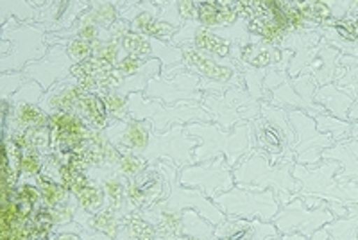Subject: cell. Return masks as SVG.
<instances>
[{"instance_id": "52a82bcc", "label": "cell", "mask_w": 358, "mask_h": 240, "mask_svg": "<svg viewBox=\"0 0 358 240\" xmlns=\"http://www.w3.org/2000/svg\"><path fill=\"white\" fill-rule=\"evenodd\" d=\"M215 204L226 217H241V219H258L264 223H273L280 212V201L274 190H249L244 187H233L231 190L217 196Z\"/></svg>"}, {"instance_id": "60d3db41", "label": "cell", "mask_w": 358, "mask_h": 240, "mask_svg": "<svg viewBox=\"0 0 358 240\" xmlns=\"http://www.w3.org/2000/svg\"><path fill=\"white\" fill-rule=\"evenodd\" d=\"M147 66V62L138 59L134 56H122V59L115 65V79H126V78H134L138 76L140 72H143Z\"/></svg>"}, {"instance_id": "3957f363", "label": "cell", "mask_w": 358, "mask_h": 240, "mask_svg": "<svg viewBox=\"0 0 358 240\" xmlns=\"http://www.w3.org/2000/svg\"><path fill=\"white\" fill-rule=\"evenodd\" d=\"M255 149L264 153L273 163H296L294 143L296 131L290 124L289 111L273 106L271 102H260V117L251 122Z\"/></svg>"}, {"instance_id": "74e56055", "label": "cell", "mask_w": 358, "mask_h": 240, "mask_svg": "<svg viewBox=\"0 0 358 240\" xmlns=\"http://www.w3.org/2000/svg\"><path fill=\"white\" fill-rule=\"evenodd\" d=\"M297 9L301 11L303 18L308 22L310 25L315 24H326L331 17V9L328 2L322 0H306V2H296Z\"/></svg>"}, {"instance_id": "f1b7e54d", "label": "cell", "mask_w": 358, "mask_h": 240, "mask_svg": "<svg viewBox=\"0 0 358 240\" xmlns=\"http://www.w3.org/2000/svg\"><path fill=\"white\" fill-rule=\"evenodd\" d=\"M262 8H264V6H262ZM245 27H248V33L251 34V36L258 38V40L264 41V43L273 45V47H281V45L285 43L287 36H289L265 9L260 15H257V17L245 20Z\"/></svg>"}, {"instance_id": "603a6c76", "label": "cell", "mask_w": 358, "mask_h": 240, "mask_svg": "<svg viewBox=\"0 0 358 240\" xmlns=\"http://www.w3.org/2000/svg\"><path fill=\"white\" fill-rule=\"evenodd\" d=\"M9 104V102H8ZM8 118H2V127L4 133H13V131H29V129H43L49 127V113L33 102H20L15 106H9Z\"/></svg>"}, {"instance_id": "44dd1931", "label": "cell", "mask_w": 358, "mask_h": 240, "mask_svg": "<svg viewBox=\"0 0 358 240\" xmlns=\"http://www.w3.org/2000/svg\"><path fill=\"white\" fill-rule=\"evenodd\" d=\"M129 27L134 33L162 41H172V38L179 31V27L162 18L158 4H152V2L142 4V9L134 13L133 18L129 20Z\"/></svg>"}, {"instance_id": "bcb514c9", "label": "cell", "mask_w": 358, "mask_h": 240, "mask_svg": "<svg viewBox=\"0 0 358 240\" xmlns=\"http://www.w3.org/2000/svg\"><path fill=\"white\" fill-rule=\"evenodd\" d=\"M52 240H81V237L73 232H62V233H57Z\"/></svg>"}, {"instance_id": "7c38bea8", "label": "cell", "mask_w": 358, "mask_h": 240, "mask_svg": "<svg viewBox=\"0 0 358 240\" xmlns=\"http://www.w3.org/2000/svg\"><path fill=\"white\" fill-rule=\"evenodd\" d=\"M290 124L296 131L294 143V160L305 167H315L322 162V155L334 146L330 133H321L317 129L315 118L305 111H289Z\"/></svg>"}, {"instance_id": "cb8c5ba5", "label": "cell", "mask_w": 358, "mask_h": 240, "mask_svg": "<svg viewBox=\"0 0 358 240\" xmlns=\"http://www.w3.org/2000/svg\"><path fill=\"white\" fill-rule=\"evenodd\" d=\"M85 92L86 90L76 79H66V81L52 86L49 92H45L40 106L49 115L54 111H73L76 113Z\"/></svg>"}, {"instance_id": "ba28073f", "label": "cell", "mask_w": 358, "mask_h": 240, "mask_svg": "<svg viewBox=\"0 0 358 240\" xmlns=\"http://www.w3.org/2000/svg\"><path fill=\"white\" fill-rule=\"evenodd\" d=\"M2 33L13 34V40L2 38V41L13 47V52L0 57L2 73L25 70V66L34 62H40L49 52V49H47L49 34H45L36 25H24L15 22L13 27H9V24L2 25Z\"/></svg>"}, {"instance_id": "7402d4cb", "label": "cell", "mask_w": 358, "mask_h": 240, "mask_svg": "<svg viewBox=\"0 0 358 240\" xmlns=\"http://www.w3.org/2000/svg\"><path fill=\"white\" fill-rule=\"evenodd\" d=\"M88 176L102 188L108 208H113L117 212L129 213V210H127V179H124L111 167L90 169Z\"/></svg>"}, {"instance_id": "c3c4849f", "label": "cell", "mask_w": 358, "mask_h": 240, "mask_svg": "<svg viewBox=\"0 0 358 240\" xmlns=\"http://www.w3.org/2000/svg\"><path fill=\"white\" fill-rule=\"evenodd\" d=\"M267 240H283V237H271V239Z\"/></svg>"}, {"instance_id": "4dcf8cb0", "label": "cell", "mask_w": 358, "mask_h": 240, "mask_svg": "<svg viewBox=\"0 0 358 240\" xmlns=\"http://www.w3.org/2000/svg\"><path fill=\"white\" fill-rule=\"evenodd\" d=\"M158 232L138 212H129L120 220V230L115 240H156Z\"/></svg>"}, {"instance_id": "d4e9b609", "label": "cell", "mask_w": 358, "mask_h": 240, "mask_svg": "<svg viewBox=\"0 0 358 240\" xmlns=\"http://www.w3.org/2000/svg\"><path fill=\"white\" fill-rule=\"evenodd\" d=\"M197 6V24L212 31L233 27L241 20L236 13L235 2L215 0V2H196Z\"/></svg>"}, {"instance_id": "83f0119b", "label": "cell", "mask_w": 358, "mask_h": 240, "mask_svg": "<svg viewBox=\"0 0 358 240\" xmlns=\"http://www.w3.org/2000/svg\"><path fill=\"white\" fill-rule=\"evenodd\" d=\"M76 113L88 124L90 129L104 131L111 124V117L108 113L106 102L99 94L94 92H85L79 101V106Z\"/></svg>"}, {"instance_id": "d6986e66", "label": "cell", "mask_w": 358, "mask_h": 240, "mask_svg": "<svg viewBox=\"0 0 358 240\" xmlns=\"http://www.w3.org/2000/svg\"><path fill=\"white\" fill-rule=\"evenodd\" d=\"M104 133L118 149L136 153L140 156L145 155L152 139L151 124L145 120H136V118H129L126 122L111 120Z\"/></svg>"}, {"instance_id": "9c48e42d", "label": "cell", "mask_w": 358, "mask_h": 240, "mask_svg": "<svg viewBox=\"0 0 358 240\" xmlns=\"http://www.w3.org/2000/svg\"><path fill=\"white\" fill-rule=\"evenodd\" d=\"M260 102L244 86H233L224 94H206L201 104L213 115L217 126L228 131L260 117Z\"/></svg>"}, {"instance_id": "5bb4252c", "label": "cell", "mask_w": 358, "mask_h": 240, "mask_svg": "<svg viewBox=\"0 0 358 240\" xmlns=\"http://www.w3.org/2000/svg\"><path fill=\"white\" fill-rule=\"evenodd\" d=\"M199 146V140L185 131V126H174L167 133H156L152 129L151 146L143 155L149 165H156L159 160H167L181 169L194 165V151Z\"/></svg>"}, {"instance_id": "b9f144b4", "label": "cell", "mask_w": 358, "mask_h": 240, "mask_svg": "<svg viewBox=\"0 0 358 240\" xmlns=\"http://www.w3.org/2000/svg\"><path fill=\"white\" fill-rule=\"evenodd\" d=\"M17 196L18 199L33 204L34 208L41 204V192L36 181H20L17 185Z\"/></svg>"}, {"instance_id": "f35d334b", "label": "cell", "mask_w": 358, "mask_h": 240, "mask_svg": "<svg viewBox=\"0 0 358 240\" xmlns=\"http://www.w3.org/2000/svg\"><path fill=\"white\" fill-rule=\"evenodd\" d=\"M63 45H65L66 54H69L73 65H79V63L94 56V43L81 40V38H70V40L63 41Z\"/></svg>"}, {"instance_id": "30bf717a", "label": "cell", "mask_w": 358, "mask_h": 240, "mask_svg": "<svg viewBox=\"0 0 358 240\" xmlns=\"http://www.w3.org/2000/svg\"><path fill=\"white\" fill-rule=\"evenodd\" d=\"M204 81L196 73L181 70V72H163L149 81L143 97L152 101H162L169 106L178 102H194L204 99Z\"/></svg>"}, {"instance_id": "ee69618b", "label": "cell", "mask_w": 358, "mask_h": 240, "mask_svg": "<svg viewBox=\"0 0 358 240\" xmlns=\"http://www.w3.org/2000/svg\"><path fill=\"white\" fill-rule=\"evenodd\" d=\"M62 232H73V233H78V235L81 237V240H111V239H108V237L101 235V233L92 232V230L79 228V226H78V224H76V223H73V228H59V230H57V233H62Z\"/></svg>"}, {"instance_id": "2e32d148", "label": "cell", "mask_w": 358, "mask_h": 240, "mask_svg": "<svg viewBox=\"0 0 358 240\" xmlns=\"http://www.w3.org/2000/svg\"><path fill=\"white\" fill-rule=\"evenodd\" d=\"M73 63L66 54L65 45H52L47 56L40 62H34L25 66L24 72L29 79L36 81L45 92H49L57 83L72 79Z\"/></svg>"}, {"instance_id": "5b68a950", "label": "cell", "mask_w": 358, "mask_h": 240, "mask_svg": "<svg viewBox=\"0 0 358 240\" xmlns=\"http://www.w3.org/2000/svg\"><path fill=\"white\" fill-rule=\"evenodd\" d=\"M341 169V163L326 158H322L317 167H305L296 163L292 167V174L301 183L297 197H319L346 206L358 203V183L353 181L344 185L338 183L337 174Z\"/></svg>"}, {"instance_id": "1f68e13d", "label": "cell", "mask_w": 358, "mask_h": 240, "mask_svg": "<svg viewBox=\"0 0 358 240\" xmlns=\"http://www.w3.org/2000/svg\"><path fill=\"white\" fill-rule=\"evenodd\" d=\"M328 240H357L358 235V203L350 204L346 217H337L334 223L324 226Z\"/></svg>"}, {"instance_id": "e0dca14e", "label": "cell", "mask_w": 358, "mask_h": 240, "mask_svg": "<svg viewBox=\"0 0 358 240\" xmlns=\"http://www.w3.org/2000/svg\"><path fill=\"white\" fill-rule=\"evenodd\" d=\"M167 196V181L162 172L149 165L147 171L127 181V210L138 212L158 204Z\"/></svg>"}, {"instance_id": "7dc6e473", "label": "cell", "mask_w": 358, "mask_h": 240, "mask_svg": "<svg viewBox=\"0 0 358 240\" xmlns=\"http://www.w3.org/2000/svg\"><path fill=\"white\" fill-rule=\"evenodd\" d=\"M348 118H350V120H358V102H355L353 106H351Z\"/></svg>"}, {"instance_id": "484cf974", "label": "cell", "mask_w": 358, "mask_h": 240, "mask_svg": "<svg viewBox=\"0 0 358 240\" xmlns=\"http://www.w3.org/2000/svg\"><path fill=\"white\" fill-rule=\"evenodd\" d=\"M322 158L335 160L342 165L337 174L338 183H358V139L342 140L324 151Z\"/></svg>"}, {"instance_id": "8d00e7d4", "label": "cell", "mask_w": 358, "mask_h": 240, "mask_svg": "<svg viewBox=\"0 0 358 240\" xmlns=\"http://www.w3.org/2000/svg\"><path fill=\"white\" fill-rule=\"evenodd\" d=\"M45 163H47V156L41 155L40 151H34V149H25V151H22L20 181H25V179L36 181L43 174Z\"/></svg>"}, {"instance_id": "7bdbcfd3", "label": "cell", "mask_w": 358, "mask_h": 240, "mask_svg": "<svg viewBox=\"0 0 358 240\" xmlns=\"http://www.w3.org/2000/svg\"><path fill=\"white\" fill-rule=\"evenodd\" d=\"M178 11L181 20L187 22H197V6L196 2H178Z\"/></svg>"}, {"instance_id": "ac0fdd59", "label": "cell", "mask_w": 358, "mask_h": 240, "mask_svg": "<svg viewBox=\"0 0 358 240\" xmlns=\"http://www.w3.org/2000/svg\"><path fill=\"white\" fill-rule=\"evenodd\" d=\"M176 47H183V45H192L197 50H203L206 54H212L215 57L222 59H233V43L226 38L220 36L217 31L206 29L199 25L197 22H187L183 27L179 29L178 34L171 41ZM235 62V59H233Z\"/></svg>"}, {"instance_id": "ffe728a7", "label": "cell", "mask_w": 358, "mask_h": 240, "mask_svg": "<svg viewBox=\"0 0 358 240\" xmlns=\"http://www.w3.org/2000/svg\"><path fill=\"white\" fill-rule=\"evenodd\" d=\"M271 237H281L276 226L258 219L226 217L219 226H215L217 240H267Z\"/></svg>"}, {"instance_id": "7a4b0ae2", "label": "cell", "mask_w": 358, "mask_h": 240, "mask_svg": "<svg viewBox=\"0 0 358 240\" xmlns=\"http://www.w3.org/2000/svg\"><path fill=\"white\" fill-rule=\"evenodd\" d=\"M185 131L199 140V146L194 151V162L203 163L224 156L229 167L235 169L242 158L255 151L251 122L238 124L233 131L222 129L215 122H192L185 126Z\"/></svg>"}, {"instance_id": "e575fe53", "label": "cell", "mask_w": 358, "mask_h": 240, "mask_svg": "<svg viewBox=\"0 0 358 240\" xmlns=\"http://www.w3.org/2000/svg\"><path fill=\"white\" fill-rule=\"evenodd\" d=\"M104 102H106L108 113H110L111 120H118V122H126L129 120V95H124L113 88L102 90L101 94Z\"/></svg>"}, {"instance_id": "8fae6325", "label": "cell", "mask_w": 358, "mask_h": 240, "mask_svg": "<svg viewBox=\"0 0 358 240\" xmlns=\"http://www.w3.org/2000/svg\"><path fill=\"white\" fill-rule=\"evenodd\" d=\"M179 183L187 188H197L204 192V196L213 201L217 196L235 187V178H233V169L229 167L228 160L224 156H217L210 162L194 163L181 169Z\"/></svg>"}, {"instance_id": "d590c367", "label": "cell", "mask_w": 358, "mask_h": 240, "mask_svg": "<svg viewBox=\"0 0 358 240\" xmlns=\"http://www.w3.org/2000/svg\"><path fill=\"white\" fill-rule=\"evenodd\" d=\"M147 169H149V163H147L143 156L120 149V158H118L117 165H115V171L122 176L124 179H127V181L134 179L136 176L142 174L143 171H147Z\"/></svg>"}, {"instance_id": "8992f818", "label": "cell", "mask_w": 358, "mask_h": 240, "mask_svg": "<svg viewBox=\"0 0 358 240\" xmlns=\"http://www.w3.org/2000/svg\"><path fill=\"white\" fill-rule=\"evenodd\" d=\"M155 167L162 172V176L167 181V196L155 206L179 213L185 212V210H194L201 217H204L208 223H212L213 226H219L226 219L215 201L204 196V192L197 190V188H187L179 183V169L174 163L167 162V160H159Z\"/></svg>"}, {"instance_id": "277c9868", "label": "cell", "mask_w": 358, "mask_h": 240, "mask_svg": "<svg viewBox=\"0 0 358 240\" xmlns=\"http://www.w3.org/2000/svg\"><path fill=\"white\" fill-rule=\"evenodd\" d=\"M129 117L145 120L156 133H167L174 126H187L192 122H215L213 115L197 102H178L169 106L162 101L145 99L143 94L129 95Z\"/></svg>"}, {"instance_id": "4316f807", "label": "cell", "mask_w": 358, "mask_h": 240, "mask_svg": "<svg viewBox=\"0 0 358 240\" xmlns=\"http://www.w3.org/2000/svg\"><path fill=\"white\" fill-rule=\"evenodd\" d=\"M283 54L278 47L264 43L258 38H252L241 49V63L248 65L255 70H267L271 66H278V63L283 59Z\"/></svg>"}, {"instance_id": "f546056e", "label": "cell", "mask_w": 358, "mask_h": 240, "mask_svg": "<svg viewBox=\"0 0 358 240\" xmlns=\"http://www.w3.org/2000/svg\"><path fill=\"white\" fill-rule=\"evenodd\" d=\"M321 90L324 92V94L330 95V97H326V95H321V94H315L313 95V99H315V101H317L319 104L324 108L326 113H330V115H334V117L346 120L348 115H350L351 106L355 104L353 95L346 94V92H342V90H338V86L331 85V83L330 85L321 86Z\"/></svg>"}, {"instance_id": "681fc988", "label": "cell", "mask_w": 358, "mask_h": 240, "mask_svg": "<svg viewBox=\"0 0 358 240\" xmlns=\"http://www.w3.org/2000/svg\"><path fill=\"white\" fill-rule=\"evenodd\" d=\"M357 240H358V235H357Z\"/></svg>"}, {"instance_id": "d6a6232c", "label": "cell", "mask_w": 358, "mask_h": 240, "mask_svg": "<svg viewBox=\"0 0 358 240\" xmlns=\"http://www.w3.org/2000/svg\"><path fill=\"white\" fill-rule=\"evenodd\" d=\"M36 183L41 192V204L47 208L59 206V204L66 203V201L70 199V196H72V194L66 190L65 185L59 183V181H54V179L47 178V176L43 174L36 179Z\"/></svg>"}, {"instance_id": "6da1fadb", "label": "cell", "mask_w": 358, "mask_h": 240, "mask_svg": "<svg viewBox=\"0 0 358 240\" xmlns=\"http://www.w3.org/2000/svg\"><path fill=\"white\" fill-rule=\"evenodd\" d=\"M296 163H273L260 151H251L233 169L236 187L249 190H274L280 204H287L297 197L301 183L294 178L292 167Z\"/></svg>"}, {"instance_id": "836d02e7", "label": "cell", "mask_w": 358, "mask_h": 240, "mask_svg": "<svg viewBox=\"0 0 358 240\" xmlns=\"http://www.w3.org/2000/svg\"><path fill=\"white\" fill-rule=\"evenodd\" d=\"M76 199H78L79 203V210H83L85 213H90V216H94V213L101 212L102 208H106L104 192H102V188L95 183L94 179L79 192L78 196H76Z\"/></svg>"}, {"instance_id": "9a60e30c", "label": "cell", "mask_w": 358, "mask_h": 240, "mask_svg": "<svg viewBox=\"0 0 358 240\" xmlns=\"http://www.w3.org/2000/svg\"><path fill=\"white\" fill-rule=\"evenodd\" d=\"M120 45H122L124 52L127 56L138 57L143 62L158 59V62H162L163 69H171L172 65L178 66L183 63V52L171 41L155 40V38L143 36V34L134 33V31H127L120 38Z\"/></svg>"}, {"instance_id": "ab89813d", "label": "cell", "mask_w": 358, "mask_h": 240, "mask_svg": "<svg viewBox=\"0 0 358 240\" xmlns=\"http://www.w3.org/2000/svg\"><path fill=\"white\" fill-rule=\"evenodd\" d=\"M122 50V45H120L118 40H104L94 43V57L102 59V62L106 63H111V65H117L122 59V56H120Z\"/></svg>"}, {"instance_id": "4fadbf2b", "label": "cell", "mask_w": 358, "mask_h": 240, "mask_svg": "<svg viewBox=\"0 0 358 240\" xmlns=\"http://www.w3.org/2000/svg\"><path fill=\"white\" fill-rule=\"evenodd\" d=\"M337 219L335 213L328 208H319V210H310L301 197H294L290 203L281 204L280 212L274 217L273 224L280 232L281 237L299 233V235L312 239L319 230L328 226Z\"/></svg>"}, {"instance_id": "f6af8a7d", "label": "cell", "mask_w": 358, "mask_h": 240, "mask_svg": "<svg viewBox=\"0 0 358 240\" xmlns=\"http://www.w3.org/2000/svg\"><path fill=\"white\" fill-rule=\"evenodd\" d=\"M283 240H328V232H326L324 228L319 230L315 235L312 237V239H306V237L299 235V233H292V235H287L283 237Z\"/></svg>"}]
</instances>
